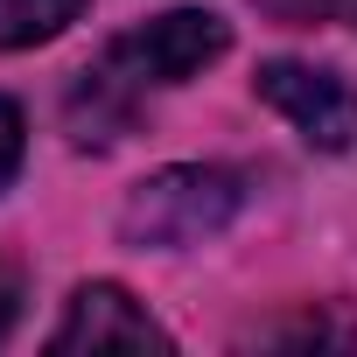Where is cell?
<instances>
[{"label":"cell","mask_w":357,"mask_h":357,"mask_svg":"<svg viewBox=\"0 0 357 357\" xmlns=\"http://www.w3.org/2000/svg\"><path fill=\"white\" fill-rule=\"evenodd\" d=\"M266 15L280 22H336V29H357V0H259Z\"/></svg>","instance_id":"52a82bcc"},{"label":"cell","mask_w":357,"mask_h":357,"mask_svg":"<svg viewBox=\"0 0 357 357\" xmlns=\"http://www.w3.org/2000/svg\"><path fill=\"white\" fill-rule=\"evenodd\" d=\"M238 211H245V175L238 168L175 161V168H154L147 183L126 190L119 245H133V252H190V245L218 238Z\"/></svg>","instance_id":"7a4b0ae2"},{"label":"cell","mask_w":357,"mask_h":357,"mask_svg":"<svg viewBox=\"0 0 357 357\" xmlns=\"http://www.w3.org/2000/svg\"><path fill=\"white\" fill-rule=\"evenodd\" d=\"M22 154H29V126H22V105L0 98V190L22 175Z\"/></svg>","instance_id":"ba28073f"},{"label":"cell","mask_w":357,"mask_h":357,"mask_svg":"<svg viewBox=\"0 0 357 357\" xmlns=\"http://www.w3.org/2000/svg\"><path fill=\"white\" fill-rule=\"evenodd\" d=\"M22 308H29V273L0 259V343L22 329Z\"/></svg>","instance_id":"9c48e42d"},{"label":"cell","mask_w":357,"mask_h":357,"mask_svg":"<svg viewBox=\"0 0 357 357\" xmlns=\"http://www.w3.org/2000/svg\"><path fill=\"white\" fill-rule=\"evenodd\" d=\"M91 0H0V50H36L56 43Z\"/></svg>","instance_id":"5b68a950"},{"label":"cell","mask_w":357,"mask_h":357,"mask_svg":"<svg viewBox=\"0 0 357 357\" xmlns=\"http://www.w3.org/2000/svg\"><path fill=\"white\" fill-rule=\"evenodd\" d=\"M252 91H259L315 154H350V147H357V84H343L336 70L273 56V63H259Z\"/></svg>","instance_id":"3957f363"},{"label":"cell","mask_w":357,"mask_h":357,"mask_svg":"<svg viewBox=\"0 0 357 357\" xmlns=\"http://www.w3.org/2000/svg\"><path fill=\"white\" fill-rule=\"evenodd\" d=\"M259 343H357V322H322V315H294L259 329Z\"/></svg>","instance_id":"8992f818"},{"label":"cell","mask_w":357,"mask_h":357,"mask_svg":"<svg viewBox=\"0 0 357 357\" xmlns=\"http://www.w3.org/2000/svg\"><path fill=\"white\" fill-rule=\"evenodd\" d=\"M231 50V22L211 8H168L126 36H112L63 91V126L77 147H112L154 91L190 84Z\"/></svg>","instance_id":"6da1fadb"},{"label":"cell","mask_w":357,"mask_h":357,"mask_svg":"<svg viewBox=\"0 0 357 357\" xmlns=\"http://www.w3.org/2000/svg\"><path fill=\"white\" fill-rule=\"evenodd\" d=\"M175 336L119 287V280H84L70 301H63V322L50 329V350L70 357V350H168Z\"/></svg>","instance_id":"277c9868"}]
</instances>
